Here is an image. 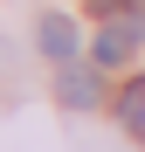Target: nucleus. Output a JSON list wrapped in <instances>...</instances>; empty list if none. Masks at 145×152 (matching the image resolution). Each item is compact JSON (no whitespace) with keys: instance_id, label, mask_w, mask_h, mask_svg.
Returning a JSON list of instances; mask_svg holds the SVG:
<instances>
[{"instance_id":"f03ea898","label":"nucleus","mask_w":145,"mask_h":152,"mask_svg":"<svg viewBox=\"0 0 145 152\" xmlns=\"http://www.w3.org/2000/svg\"><path fill=\"white\" fill-rule=\"evenodd\" d=\"M35 42H42V56H48V62H69V56H76V21H69V14H42Z\"/></svg>"},{"instance_id":"7ed1b4c3","label":"nucleus","mask_w":145,"mask_h":152,"mask_svg":"<svg viewBox=\"0 0 145 152\" xmlns=\"http://www.w3.org/2000/svg\"><path fill=\"white\" fill-rule=\"evenodd\" d=\"M55 90H62V104H69V111H90L97 97H104V76H97V69H76V62H62V83H55Z\"/></svg>"},{"instance_id":"f257e3e1","label":"nucleus","mask_w":145,"mask_h":152,"mask_svg":"<svg viewBox=\"0 0 145 152\" xmlns=\"http://www.w3.org/2000/svg\"><path fill=\"white\" fill-rule=\"evenodd\" d=\"M138 42H145V35L131 28V21H104V28H97V42H90V62H97V69H117Z\"/></svg>"},{"instance_id":"20e7f679","label":"nucleus","mask_w":145,"mask_h":152,"mask_svg":"<svg viewBox=\"0 0 145 152\" xmlns=\"http://www.w3.org/2000/svg\"><path fill=\"white\" fill-rule=\"evenodd\" d=\"M117 118H125L131 132H145V76H131V83L117 90Z\"/></svg>"}]
</instances>
